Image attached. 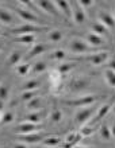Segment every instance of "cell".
Here are the masks:
<instances>
[{
  "instance_id": "8fae6325",
  "label": "cell",
  "mask_w": 115,
  "mask_h": 148,
  "mask_svg": "<svg viewBox=\"0 0 115 148\" xmlns=\"http://www.w3.org/2000/svg\"><path fill=\"white\" fill-rule=\"evenodd\" d=\"M49 135H45V133H30V135H22V136H18L20 141H24V143H28V144H34V143H38V141H44V139Z\"/></svg>"
},
{
  "instance_id": "83f0119b",
  "label": "cell",
  "mask_w": 115,
  "mask_h": 148,
  "mask_svg": "<svg viewBox=\"0 0 115 148\" xmlns=\"http://www.w3.org/2000/svg\"><path fill=\"white\" fill-rule=\"evenodd\" d=\"M60 141H61V139L57 136H46L44 139V144L46 147H56L60 144Z\"/></svg>"
},
{
  "instance_id": "60d3db41",
  "label": "cell",
  "mask_w": 115,
  "mask_h": 148,
  "mask_svg": "<svg viewBox=\"0 0 115 148\" xmlns=\"http://www.w3.org/2000/svg\"><path fill=\"white\" fill-rule=\"evenodd\" d=\"M12 148H27L23 143H15V144L12 145Z\"/></svg>"
},
{
  "instance_id": "6da1fadb",
  "label": "cell",
  "mask_w": 115,
  "mask_h": 148,
  "mask_svg": "<svg viewBox=\"0 0 115 148\" xmlns=\"http://www.w3.org/2000/svg\"><path fill=\"white\" fill-rule=\"evenodd\" d=\"M69 49L73 54H88L94 51V47L89 46L85 40L80 38H73L69 43Z\"/></svg>"
},
{
  "instance_id": "5b68a950",
  "label": "cell",
  "mask_w": 115,
  "mask_h": 148,
  "mask_svg": "<svg viewBox=\"0 0 115 148\" xmlns=\"http://www.w3.org/2000/svg\"><path fill=\"white\" fill-rule=\"evenodd\" d=\"M98 98L96 96H91V94H88V96H83V97H79V98H75V100H65L64 104H67L69 106H87V105H91V104H95L98 101Z\"/></svg>"
},
{
  "instance_id": "d6986e66",
  "label": "cell",
  "mask_w": 115,
  "mask_h": 148,
  "mask_svg": "<svg viewBox=\"0 0 115 148\" xmlns=\"http://www.w3.org/2000/svg\"><path fill=\"white\" fill-rule=\"evenodd\" d=\"M12 40L16 43H22V45H31V43L35 42V36L34 35H19V36H15Z\"/></svg>"
},
{
  "instance_id": "ba28073f",
  "label": "cell",
  "mask_w": 115,
  "mask_h": 148,
  "mask_svg": "<svg viewBox=\"0 0 115 148\" xmlns=\"http://www.w3.org/2000/svg\"><path fill=\"white\" fill-rule=\"evenodd\" d=\"M15 11H16V14L20 16V19H23V20H26V22H28V24L39 23L38 16H37L33 11H30V10H24V8H15Z\"/></svg>"
},
{
  "instance_id": "ab89813d",
  "label": "cell",
  "mask_w": 115,
  "mask_h": 148,
  "mask_svg": "<svg viewBox=\"0 0 115 148\" xmlns=\"http://www.w3.org/2000/svg\"><path fill=\"white\" fill-rule=\"evenodd\" d=\"M107 69H111V70L115 71V57H112L111 61L108 62V67H107Z\"/></svg>"
},
{
  "instance_id": "7402d4cb",
  "label": "cell",
  "mask_w": 115,
  "mask_h": 148,
  "mask_svg": "<svg viewBox=\"0 0 115 148\" xmlns=\"http://www.w3.org/2000/svg\"><path fill=\"white\" fill-rule=\"evenodd\" d=\"M104 79L111 88H115V71L111 69H106L104 70Z\"/></svg>"
},
{
  "instance_id": "1f68e13d",
  "label": "cell",
  "mask_w": 115,
  "mask_h": 148,
  "mask_svg": "<svg viewBox=\"0 0 115 148\" xmlns=\"http://www.w3.org/2000/svg\"><path fill=\"white\" fill-rule=\"evenodd\" d=\"M35 97H37V90H33V92H23L22 96H20V101L22 102H28Z\"/></svg>"
},
{
  "instance_id": "c3c4849f",
  "label": "cell",
  "mask_w": 115,
  "mask_h": 148,
  "mask_svg": "<svg viewBox=\"0 0 115 148\" xmlns=\"http://www.w3.org/2000/svg\"><path fill=\"white\" fill-rule=\"evenodd\" d=\"M0 34H1V31H0Z\"/></svg>"
},
{
  "instance_id": "b9f144b4",
  "label": "cell",
  "mask_w": 115,
  "mask_h": 148,
  "mask_svg": "<svg viewBox=\"0 0 115 148\" xmlns=\"http://www.w3.org/2000/svg\"><path fill=\"white\" fill-rule=\"evenodd\" d=\"M111 135H112V137H115V123L112 124V127H111Z\"/></svg>"
},
{
  "instance_id": "836d02e7",
  "label": "cell",
  "mask_w": 115,
  "mask_h": 148,
  "mask_svg": "<svg viewBox=\"0 0 115 148\" xmlns=\"http://www.w3.org/2000/svg\"><path fill=\"white\" fill-rule=\"evenodd\" d=\"M61 120H62V112L60 109H54L52 112V114H50V121L54 123V124H57V123H60Z\"/></svg>"
},
{
  "instance_id": "f35d334b",
  "label": "cell",
  "mask_w": 115,
  "mask_h": 148,
  "mask_svg": "<svg viewBox=\"0 0 115 148\" xmlns=\"http://www.w3.org/2000/svg\"><path fill=\"white\" fill-rule=\"evenodd\" d=\"M79 4H80V7L83 8V10H85V8H91L95 3H94L92 0H80Z\"/></svg>"
},
{
  "instance_id": "ee69618b",
  "label": "cell",
  "mask_w": 115,
  "mask_h": 148,
  "mask_svg": "<svg viewBox=\"0 0 115 148\" xmlns=\"http://www.w3.org/2000/svg\"><path fill=\"white\" fill-rule=\"evenodd\" d=\"M1 119H3V112L0 110V123H1Z\"/></svg>"
},
{
  "instance_id": "f6af8a7d",
  "label": "cell",
  "mask_w": 115,
  "mask_h": 148,
  "mask_svg": "<svg viewBox=\"0 0 115 148\" xmlns=\"http://www.w3.org/2000/svg\"><path fill=\"white\" fill-rule=\"evenodd\" d=\"M76 148H94V147H76Z\"/></svg>"
},
{
  "instance_id": "bcb514c9",
  "label": "cell",
  "mask_w": 115,
  "mask_h": 148,
  "mask_svg": "<svg viewBox=\"0 0 115 148\" xmlns=\"http://www.w3.org/2000/svg\"><path fill=\"white\" fill-rule=\"evenodd\" d=\"M112 110H114V113H115V105H114V106H112Z\"/></svg>"
},
{
  "instance_id": "ac0fdd59",
  "label": "cell",
  "mask_w": 115,
  "mask_h": 148,
  "mask_svg": "<svg viewBox=\"0 0 115 148\" xmlns=\"http://www.w3.org/2000/svg\"><path fill=\"white\" fill-rule=\"evenodd\" d=\"M0 22L4 24H11L14 22V16L8 10L0 8Z\"/></svg>"
},
{
  "instance_id": "d4e9b609",
  "label": "cell",
  "mask_w": 115,
  "mask_h": 148,
  "mask_svg": "<svg viewBox=\"0 0 115 148\" xmlns=\"http://www.w3.org/2000/svg\"><path fill=\"white\" fill-rule=\"evenodd\" d=\"M64 39V32L62 31H60V30H53V31L49 32V40L50 42H61Z\"/></svg>"
},
{
  "instance_id": "74e56055",
  "label": "cell",
  "mask_w": 115,
  "mask_h": 148,
  "mask_svg": "<svg viewBox=\"0 0 115 148\" xmlns=\"http://www.w3.org/2000/svg\"><path fill=\"white\" fill-rule=\"evenodd\" d=\"M83 139V136L80 135V133H77V136L75 137V140H72V141H68V143H65V147L64 148H75L76 147V144L79 143L80 140Z\"/></svg>"
},
{
  "instance_id": "603a6c76",
  "label": "cell",
  "mask_w": 115,
  "mask_h": 148,
  "mask_svg": "<svg viewBox=\"0 0 115 148\" xmlns=\"http://www.w3.org/2000/svg\"><path fill=\"white\" fill-rule=\"evenodd\" d=\"M100 137L103 139V140H110L112 137V135H111V127H108L107 124H103L102 127H100Z\"/></svg>"
},
{
  "instance_id": "4316f807",
  "label": "cell",
  "mask_w": 115,
  "mask_h": 148,
  "mask_svg": "<svg viewBox=\"0 0 115 148\" xmlns=\"http://www.w3.org/2000/svg\"><path fill=\"white\" fill-rule=\"evenodd\" d=\"M75 66H76L75 62H64V63H61V65L58 66L57 71H58L61 75H62V74H65V73H69V71H71Z\"/></svg>"
},
{
  "instance_id": "8d00e7d4",
  "label": "cell",
  "mask_w": 115,
  "mask_h": 148,
  "mask_svg": "<svg viewBox=\"0 0 115 148\" xmlns=\"http://www.w3.org/2000/svg\"><path fill=\"white\" fill-rule=\"evenodd\" d=\"M12 121H14V113L6 112V113H3V119H1L0 124H11Z\"/></svg>"
},
{
  "instance_id": "5bb4252c",
  "label": "cell",
  "mask_w": 115,
  "mask_h": 148,
  "mask_svg": "<svg viewBox=\"0 0 115 148\" xmlns=\"http://www.w3.org/2000/svg\"><path fill=\"white\" fill-rule=\"evenodd\" d=\"M85 42L92 47H100L104 45V39L102 36L94 34V32H88L87 35H85Z\"/></svg>"
},
{
  "instance_id": "e0dca14e",
  "label": "cell",
  "mask_w": 115,
  "mask_h": 148,
  "mask_svg": "<svg viewBox=\"0 0 115 148\" xmlns=\"http://www.w3.org/2000/svg\"><path fill=\"white\" fill-rule=\"evenodd\" d=\"M61 81H62V75L58 73L57 70H53L50 73V85L54 90H57L61 86Z\"/></svg>"
},
{
  "instance_id": "f546056e",
  "label": "cell",
  "mask_w": 115,
  "mask_h": 148,
  "mask_svg": "<svg viewBox=\"0 0 115 148\" xmlns=\"http://www.w3.org/2000/svg\"><path fill=\"white\" fill-rule=\"evenodd\" d=\"M94 132H95V127L94 125H84V127H81L79 133L83 137H88V136H91Z\"/></svg>"
},
{
  "instance_id": "4fadbf2b",
  "label": "cell",
  "mask_w": 115,
  "mask_h": 148,
  "mask_svg": "<svg viewBox=\"0 0 115 148\" xmlns=\"http://www.w3.org/2000/svg\"><path fill=\"white\" fill-rule=\"evenodd\" d=\"M38 129V125L37 124H31V123H22L15 128L16 133H20V135H30V133H34Z\"/></svg>"
},
{
  "instance_id": "e575fe53",
  "label": "cell",
  "mask_w": 115,
  "mask_h": 148,
  "mask_svg": "<svg viewBox=\"0 0 115 148\" xmlns=\"http://www.w3.org/2000/svg\"><path fill=\"white\" fill-rule=\"evenodd\" d=\"M65 57H67V54H65V51L61 50V49H58V50H54L52 53V55H50V58L54 59V61H62Z\"/></svg>"
},
{
  "instance_id": "7c38bea8",
  "label": "cell",
  "mask_w": 115,
  "mask_h": 148,
  "mask_svg": "<svg viewBox=\"0 0 115 148\" xmlns=\"http://www.w3.org/2000/svg\"><path fill=\"white\" fill-rule=\"evenodd\" d=\"M112 109V102H106L104 105H102L99 108V110L96 112V116L92 119L91 124H96V123H99L102 119H104V117L108 114V112Z\"/></svg>"
},
{
  "instance_id": "d6a6232c",
  "label": "cell",
  "mask_w": 115,
  "mask_h": 148,
  "mask_svg": "<svg viewBox=\"0 0 115 148\" xmlns=\"http://www.w3.org/2000/svg\"><path fill=\"white\" fill-rule=\"evenodd\" d=\"M46 67H48V65L42 62V61H39L31 67V73H44V71H46Z\"/></svg>"
},
{
  "instance_id": "f1b7e54d",
  "label": "cell",
  "mask_w": 115,
  "mask_h": 148,
  "mask_svg": "<svg viewBox=\"0 0 115 148\" xmlns=\"http://www.w3.org/2000/svg\"><path fill=\"white\" fill-rule=\"evenodd\" d=\"M41 106H42V100H41L39 97L33 98L31 101H28V102H27V109H30V110L41 109Z\"/></svg>"
},
{
  "instance_id": "ffe728a7",
  "label": "cell",
  "mask_w": 115,
  "mask_h": 148,
  "mask_svg": "<svg viewBox=\"0 0 115 148\" xmlns=\"http://www.w3.org/2000/svg\"><path fill=\"white\" fill-rule=\"evenodd\" d=\"M92 32H94V34H96V35L102 36V35H107L108 30H107V27H106V26H103V24L99 22V23L92 24Z\"/></svg>"
},
{
  "instance_id": "cb8c5ba5",
  "label": "cell",
  "mask_w": 115,
  "mask_h": 148,
  "mask_svg": "<svg viewBox=\"0 0 115 148\" xmlns=\"http://www.w3.org/2000/svg\"><path fill=\"white\" fill-rule=\"evenodd\" d=\"M30 70H31V66H30L27 62L19 63V65L16 66V73L19 74V75H22V77H26V75L30 73Z\"/></svg>"
},
{
  "instance_id": "44dd1931",
  "label": "cell",
  "mask_w": 115,
  "mask_h": 148,
  "mask_svg": "<svg viewBox=\"0 0 115 148\" xmlns=\"http://www.w3.org/2000/svg\"><path fill=\"white\" fill-rule=\"evenodd\" d=\"M22 59V54L19 51H14L10 57H8V61H7V65L8 66H18L19 65V61Z\"/></svg>"
},
{
  "instance_id": "7bdbcfd3",
  "label": "cell",
  "mask_w": 115,
  "mask_h": 148,
  "mask_svg": "<svg viewBox=\"0 0 115 148\" xmlns=\"http://www.w3.org/2000/svg\"><path fill=\"white\" fill-rule=\"evenodd\" d=\"M0 110L3 112V101H0Z\"/></svg>"
},
{
  "instance_id": "9a60e30c",
  "label": "cell",
  "mask_w": 115,
  "mask_h": 148,
  "mask_svg": "<svg viewBox=\"0 0 115 148\" xmlns=\"http://www.w3.org/2000/svg\"><path fill=\"white\" fill-rule=\"evenodd\" d=\"M99 19H100V23L107 27V30L115 27V16H112L111 14H108V12H100Z\"/></svg>"
},
{
  "instance_id": "52a82bcc",
  "label": "cell",
  "mask_w": 115,
  "mask_h": 148,
  "mask_svg": "<svg viewBox=\"0 0 115 148\" xmlns=\"http://www.w3.org/2000/svg\"><path fill=\"white\" fill-rule=\"evenodd\" d=\"M71 7H72V15H73V22L76 24H83L87 20V14H85L83 8L80 7L79 1L71 3Z\"/></svg>"
},
{
  "instance_id": "7dc6e473",
  "label": "cell",
  "mask_w": 115,
  "mask_h": 148,
  "mask_svg": "<svg viewBox=\"0 0 115 148\" xmlns=\"http://www.w3.org/2000/svg\"><path fill=\"white\" fill-rule=\"evenodd\" d=\"M0 50H1V45H0Z\"/></svg>"
},
{
  "instance_id": "3957f363",
  "label": "cell",
  "mask_w": 115,
  "mask_h": 148,
  "mask_svg": "<svg viewBox=\"0 0 115 148\" xmlns=\"http://www.w3.org/2000/svg\"><path fill=\"white\" fill-rule=\"evenodd\" d=\"M94 113H95V108H92V106H89V108H83V109H80L79 112L76 113V116H75V124L84 127V125L87 124L88 121L92 119Z\"/></svg>"
},
{
  "instance_id": "7a4b0ae2",
  "label": "cell",
  "mask_w": 115,
  "mask_h": 148,
  "mask_svg": "<svg viewBox=\"0 0 115 148\" xmlns=\"http://www.w3.org/2000/svg\"><path fill=\"white\" fill-rule=\"evenodd\" d=\"M49 27H45V26H35V24H23V26H18L15 28H11L10 32L14 34V35H33L34 32L38 31H44Z\"/></svg>"
},
{
  "instance_id": "4dcf8cb0",
  "label": "cell",
  "mask_w": 115,
  "mask_h": 148,
  "mask_svg": "<svg viewBox=\"0 0 115 148\" xmlns=\"http://www.w3.org/2000/svg\"><path fill=\"white\" fill-rule=\"evenodd\" d=\"M26 123H31V124H38L41 121V116L39 113H30V114H27V116H24L23 119Z\"/></svg>"
},
{
  "instance_id": "2e32d148",
  "label": "cell",
  "mask_w": 115,
  "mask_h": 148,
  "mask_svg": "<svg viewBox=\"0 0 115 148\" xmlns=\"http://www.w3.org/2000/svg\"><path fill=\"white\" fill-rule=\"evenodd\" d=\"M46 50H48V46H46V45H42V43L34 45V46H33L31 49H30L28 54L26 55V59H31V58H34V57H37V55L44 54V53H45Z\"/></svg>"
},
{
  "instance_id": "277c9868",
  "label": "cell",
  "mask_w": 115,
  "mask_h": 148,
  "mask_svg": "<svg viewBox=\"0 0 115 148\" xmlns=\"http://www.w3.org/2000/svg\"><path fill=\"white\" fill-rule=\"evenodd\" d=\"M34 3L38 5V7L42 10V11L48 12L50 15L56 16V18H60V19H62L64 16L62 14L58 11V8L56 7V3L54 1H48V0H39V1H34Z\"/></svg>"
},
{
  "instance_id": "d590c367",
  "label": "cell",
  "mask_w": 115,
  "mask_h": 148,
  "mask_svg": "<svg viewBox=\"0 0 115 148\" xmlns=\"http://www.w3.org/2000/svg\"><path fill=\"white\" fill-rule=\"evenodd\" d=\"M10 96V88L6 85H0V101H6Z\"/></svg>"
},
{
  "instance_id": "30bf717a",
  "label": "cell",
  "mask_w": 115,
  "mask_h": 148,
  "mask_svg": "<svg viewBox=\"0 0 115 148\" xmlns=\"http://www.w3.org/2000/svg\"><path fill=\"white\" fill-rule=\"evenodd\" d=\"M58 8V11L62 14V16L65 19H71L73 20V15H72V7H71V3L67 1V0H58V1H54Z\"/></svg>"
},
{
  "instance_id": "484cf974",
  "label": "cell",
  "mask_w": 115,
  "mask_h": 148,
  "mask_svg": "<svg viewBox=\"0 0 115 148\" xmlns=\"http://www.w3.org/2000/svg\"><path fill=\"white\" fill-rule=\"evenodd\" d=\"M38 88H39V82L37 81V79H30V81H27L23 85L22 90L23 92H33V90H37Z\"/></svg>"
},
{
  "instance_id": "8992f818",
  "label": "cell",
  "mask_w": 115,
  "mask_h": 148,
  "mask_svg": "<svg viewBox=\"0 0 115 148\" xmlns=\"http://www.w3.org/2000/svg\"><path fill=\"white\" fill-rule=\"evenodd\" d=\"M88 86H89V81L87 78H75L68 84L67 89L71 93H79V92H83L84 89H87Z\"/></svg>"
},
{
  "instance_id": "9c48e42d",
  "label": "cell",
  "mask_w": 115,
  "mask_h": 148,
  "mask_svg": "<svg viewBox=\"0 0 115 148\" xmlns=\"http://www.w3.org/2000/svg\"><path fill=\"white\" fill-rule=\"evenodd\" d=\"M87 59L89 61V63H92V65L100 66V65H103V63L108 59V53L107 51H96V53H92L89 57H87Z\"/></svg>"
}]
</instances>
